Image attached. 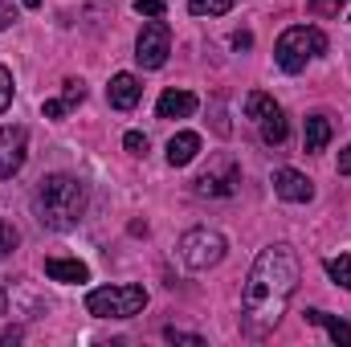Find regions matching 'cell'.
I'll use <instances>...</instances> for the list:
<instances>
[{"instance_id": "17", "label": "cell", "mask_w": 351, "mask_h": 347, "mask_svg": "<svg viewBox=\"0 0 351 347\" xmlns=\"http://www.w3.org/2000/svg\"><path fill=\"white\" fill-rule=\"evenodd\" d=\"M274 110H282V106L274 102V94H265V90H254V94H245V119L262 123V119H269Z\"/></svg>"}, {"instance_id": "5", "label": "cell", "mask_w": 351, "mask_h": 347, "mask_svg": "<svg viewBox=\"0 0 351 347\" xmlns=\"http://www.w3.org/2000/svg\"><path fill=\"white\" fill-rule=\"evenodd\" d=\"M229 254V241L217 233V229H188L184 237H180V261L188 265V270H213V265H221Z\"/></svg>"}, {"instance_id": "33", "label": "cell", "mask_w": 351, "mask_h": 347, "mask_svg": "<svg viewBox=\"0 0 351 347\" xmlns=\"http://www.w3.org/2000/svg\"><path fill=\"white\" fill-rule=\"evenodd\" d=\"M25 8H41V0H25Z\"/></svg>"}, {"instance_id": "24", "label": "cell", "mask_w": 351, "mask_h": 347, "mask_svg": "<svg viewBox=\"0 0 351 347\" xmlns=\"http://www.w3.org/2000/svg\"><path fill=\"white\" fill-rule=\"evenodd\" d=\"M8 102H12V74L0 66V115L8 110Z\"/></svg>"}, {"instance_id": "8", "label": "cell", "mask_w": 351, "mask_h": 347, "mask_svg": "<svg viewBox=\"0 0 351 347\" xmlns=\"http://www.w3.org/2000/svg\"><path fill=\"white\" fill-rule=\"evenodd\" d=\"M25 160H29V131L21 123L0 127V180H12L25 168Z\"/></svg>"}, {"instance_id": "31", "label": "cell", "mask_w": 351, "mask_h": 347, "mask_svg": "<svg viewBox=\"0 0 351 347\" xmlns=\"http://www.w3.org/2000/svg\"><path fill=\"white\" fill-rule=\"evenodd\" d=\"M12 344H21V331H16V327H12V331H4V335H0V347H12Z\"/></svg>"}, {"instance_id": "21", "label": "cell", "mask_w": 351, "mask_h": 347, "mask_svg": "<svg viewBox=\"0 0 351 347\" xmlns=\"http://www.w3.org/2000/svg\"><path fill=\"white\" fill-rule=\"evenodd\" d=\"M16 246H21V233H16L8 221H0V258H8Z\"/></svg>"}, {"instance_id": "27", "label": "cell", "mask_w": 351, "mask_h": 347, "mask_svg": "<svg viewBox=\"0 0 351 347\" xmlns=\"http://www.w3.org/2000/svg\"><path fill=\"white\" fill-rule=\"evenodd\" d=\"M139 16H164V0H135Z\"/></svg>"}, {"instance_id": "7", "label": "cell", "mask_w": 351, "mask_h": 347, "mask_svg": "<svg viewBox=\"0 0 351 347\" xmlns=\"http://www.w3.org/2000/svg\"><path fill=\"white\" fill-rule=\"evenodd\" d=\"M168 53H172V29H168L160 16H152V21L139 29V37H135V62H139L143 70H160V66L168 62Z\"/></svg>"}, {"instance_id": "29", "label": "cell", "mask_w": 351, "mask_h": 347, "mask_svg": "<svg viewBox=\"0 0 351 347\" xmlns=\"http://www.w3.org/2000/svg\"><path fill=\"white\" fill-rule=\"evenodd\" d=\"M339 172H343V176H351V143L343 147V152H339Z\"/></svg>"}, {"instance_id": "14", "label": "cell", "mask_w": 351, "mask_h": 347, "mask_svg": "<svg viewBox=\"0 0 351 347\" xmlns=\"http://www.w3.org/2000/svg\"><path fill=\"white\" fill-rule=\"evenodd\" d=\"M331 143V119L327 115H311L306 119V131H302V147L306 152H323Z\"/></svg>"}, {"instance_id": "12", "label": "cell", "mask_w": 351, "mask_h": 347, "mask_svg": "<svg viewBox=\"0 0 351 347\" xmlns=\"http://www.w3.org/2000/svg\"><path fill=\"white\" fill-rule=\"evenodd\" d=\"M45 274H49L53 282H66V286H74V282H90L86 261H78V258H45Z\"/></svg>"}, {"instance_id": "20", "label": "cell", "mask_w": 351, "mask_h": 347, "mask_svg": "<svg viewBox=\"0 0 351 347\" xmlns=\"http://www.w3.org/2000/svg\"><path fill=\"white\" fill-rule=\"evenodd\" d=\"M343 8H348V0H306L311 16H339Z\"/></svg>"}, {"instance_id": "6", "label": "cell", "mask_w": 351, "mask_h": 347, "mask_svg": "<svg viewBox=\"0 0 351 347\" xmlns=\"http://www.w3.org/2000/svg\"><path fill=\"white\" fill-rule=\"evenodd\" d=\"M192 188H196V196H208V200H225V196H233V192L241 188V168H237V160L217 156L204 172L192 180Z\"/></svg>"}, {"instance_id": "11", "label": "cell", "mask_w": 351, "mask_h": 347, "mask_svg": "<svg viewBox=\"0 0 351 347\" xmlns=\"http://www.w3.org/2000/svg\"><path fill=\"white\" fill-rule=\"evenodd\" d=\"M196 106H200V102H196V94H192V90H164V94H160V102H156L160 119H188Z\"/></svg>"}, {"instance_id": "23", "label": "cell", "mask_w": 351, "mask_h": 347, "mask_svg": "<svg viewBox=\"0 0 351 347\" xmlns=\"http://www.w3.org/2000/svg\"><path fill=\"white\" fill-rule=\"evenodd\" d=\"M123 147H127L131 156H147V135H143V131H127V135H123Z\"/></svg>"}, {"instance_id": "3", "label": "cell", "mask_w": 351, "mask_h": 347, "mask_svg": "<svg viewBox=\"0 0 351 347\" xmlns=\"http://www.w3.org/2000/svg\"><path fill=\"white\" fill-rule=\"evenodd\" d=\"M319 53H327V33L315 29V25H294L278 37L274 45V62L286 70V74H302Z\"/></svg>"}, {"instance_id": "26", "label": "cell", "mask_w": 351, "mask_h": 347, "mask_svg": "<svg viewBox=\"0 0 351 347\" xmlns=\"http://www.w3.org/2000/svg\"><path fill=\"white\" fill-rule=\"evenodd\" d=\"M66 110H70V106H66L62 98H45V102H41V115H45V119H62Z\"/></svg>"}, {"instance_id": "9", "label": "cell", "mask_w": 351, "mask_h": 347, "mask_svg": "<svg viewBox=\"0 0 351 347\" xmlns=\"http://www.w3.org/2000/svg\"><path fill=\"white\" fill-rule=\"evenodd\" d=\"M274 192H278L282 200H290V204H306V200L315 196V184L302 172H294V168H278V172H274Z\"/></svg>"}, {"instance_id": "30", "label": "cell", "mask_w": 351, "mask_h": 347, "mask_svg": "<svg viewBox=\"0 0 351 347\" xmlns=\"http://www.w3.org/2000/svg\"><path fill=\"white\" fill-rule=\"evenodd\" d=\"M250 45H254L250 33H233V49H250Z\"/></svg>"}, {"instance_id": "19", "label": "cell", "mask_w": 351, "mask_h": 347, "mask_svg": "<svg viewBox=\"0 0 351 347\" xmlns=\"http://www.w3.org/2000/svg\"><path fill=\"white\" fill-rule=\"evenodd\" d=\"M327 274L343 286V290H351V258L348 254H339V258H327Z\"/></svg>"}, {"instance_id": "13", "label": "cell", "mask_w": 351, "mask_h": 347, "mask_svg": "<svg viewBox=\"0 0 351 347\" xmlns=\"http://www.w3.org/2000/svg\"><path fill=\"white\" fill-rule=\"evenodd\" d=\"M196 156H200V135H196V131L172 135V143H168V164H172V168H188Z\"/></svg>"}, {"instance_id": "22", "label": "cell", "mask_w": 351, "mask_h": 347, "mask_svg": "<svg viewBox=\"0 0 351 347\" xmlns=\"http://www.w3.org/2000/svg\"><path fill=\"white\" fill-rule=\"evenodd\" d=\"M82 98H86V86H82V78H70V82H66V90H62V102H66V106H78Z\"/></svg>"}, {"instance_id": "28", "label": "cell", "mask_w": 351, "mask_h": 347, "mask_svg": "<svg viewBox=\"0 0 351 347\" xmlns=\"http://www.w3.org/2000/svg\"><path fill=\"white\" fill-rule=\"evenodd\" d=\"M8 25H16V8L8 0H0V29H8Z\"/></svg>"}, {"instance_id": "25", "label": "cell", "mask_w": 351, "mask_h": 347, "mask_svg": "<svg viewBox=\"0 0 351 347\" xmlns=\"http://www.w3.org/2000/svg\"><path fill=\"white\" fill-rule=\"evenodd\" d=\"M164 335H168V339H172V344H188V347H204V339H200V335H192V331H176V327H168V331H164Z\"/></svg>"}, {"instance_id": "2", "label": "cell", "mask_w": 351, "mask_h": 347, "mask_svg": "<svg viewBox=\"0 0 351 347\" xmlns=\"http://www.w3.org/2000/svg\"><path fill=\"white\" fill-rule=\"evenodd\" d=\"M33 213L45 229L53 233H66L82 221L86 213V184L70 172H53V176H41L37 192H33Z\"/></svg>"}, {"instance_id": "16", "label": "cell", "mask_w": 351, "mask_h": 347, "mask_svg": "<svg viewBox=\"0 0 351 347\" xmlns=\"http://www.w3.org/2000/svg\"><path fill=\"white\" fill-rule=\"evenodd\" d=\"M258 127H262V143H265V147H282V143H286V135H290L286 110H274V115H269V119H262Z\"/></svg>"}, {"instance_id": "18", "label": "cell", "mask_w": 351, "mask_h": 347, "mask_svg": "<svg viewBox=\"0 0 351 347\" xmlns=\"http://www.w3.org/2000/svg\"><path fill=\"white\" fill-rule=\"evenodd\" d=\"M233 4H237V0H188V8H192L196 16H225Z\"/></svg>"}, {"instance_id": "4", "label": "cell", "mask_w": 351, "mask_h": 347, "mask_svg": "<svg viewBox=\"0 0 351 347\" xmlns=\"http://www.w3.org/2000/svg\"><path fill=\"white\" fill-rule=\"evenodd\" d=\"M147 307V290L143 286H98L86 294V311L94 319H131Z\"/></svg>"}, {"instance_id": "15", "label": "cell", "mask_w": 351, "mask_h": 347, "mask_svg": "<svg viewBox=\"0 0 351 347\" xmlns=\"http://www.w3.org/2000/svg\"><path fill=\"white\" fill-rule=\"evenodd\" d=\"M306 323H315V327H323L335 344L351 347V323H343V319H335V315H327V311H306Z\"/></svg>"}, {"instance_id": "1", "label": "cell", "mask_w": 351, "mask_h": 347, "mask_svg": "<svg viewBox=\"0 0 351 347\" xmlns=\"http://www.w3.org/2000/svg\"><path fill=\"white\" fill-rule=\"evenodd\" d=\"M298 290V254L290 246H269L258 254L254 270H250V282H245V294H241V323L254 339L269 335L290 298Z\"/></svg>"}, {"instance_id": "32", "label": "cell", "mask_w": 351, "mask_h": 347, "mask_svg": "<svg viewBox=\"0 0 351 347\" xmlns=\"http://www.w3.org/2000/svg\"><path fill=\"white\" fill-rule=\"evenodd\" d=\"M4 315H8V294L0 290V319H4Z\"/></svg>"}, {"instance_id": "10", "label": "cell", "mask_w": 351, "mask_h": 347, "mask_svg": "<svg viewBox=\"0 0 351 347\" xmlns=\"http://www.w3.org/2000/svg\"><path fill=\"white\" fill-rule=\"evenodd\" d=\"M106 98H110V106H114V110H131V106L143 98V86H139V78H135V74H114V78H110V86H106Z\"/></svg>"}]
</instances>
